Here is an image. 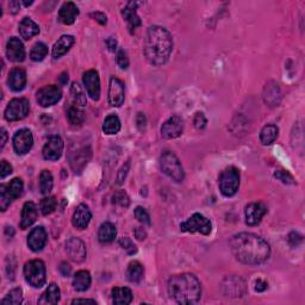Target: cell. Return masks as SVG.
Here are the masks:
<instances>
[{"label": "cell", "mask_w": 305, "mask_h": 305, "mask_svg": "<svg viewBox=\"0 0 305 305\" xmlns=\"http://www.w3.org/2000/svg\"><path fill=\"white\" fill-rule=\"evenodd\" d=\"M229 245L234 257L243 265L257 266L265 263L270 259V245L256 234H236L230 239Z\"/></svg>", "instance_id": "1"}, {"label": "cell", "mask_w": 305, "mask_h": 305, "mask_svg": "<svg viewBox=\"0 0 305 305\" xmlns=\"http://www.w3.org/2000/svg\"><path fill=\"white\" fill-rule=\"evenodd\" d=\"M173 50V39L167 29L152 25L148 29L144 40V55L152 66L167 63Z\"/></svg>", "instance_id": "2"}, {"label": "cell", "mask_w": 305, "mask_h": 305, "mask_svg": "<svg viewBox=\"0 0 305 305\" xmlns=\"http://www.w3.org/2000/svg\"><path fill=\"white\" fill-rule=\"evenodd\" d=\"M167 290L169 297L181 305L197 304L202 297L201 281L191 273L175 274L169 278Z\"/></svg>", "instance_id": "3"}, {"label": "cell", "mask_w": 305, "mask_h": 305, "mask_svg": "<svg viewBox=\"0 0 305 305\" xmlns=\"http://www.w3.org/2000/svg\"><path fill=\"white\" fill-rule=\"evenodd\" d=\"M160 168L167 177L175 182H182L185 179V172L181 162L177 155L172 151L162 152L160 157Z\"/></svg>", "instance_id": "4"}, {"label": "cell", "mask_w": 305, "mask_h": 305, "mask_svg": "<svg viewBox=\"0 0 305 305\" xmlns=\"http://www.w3.org/2000/svg\"><path fill=\"white\" fill-rule=\"evenodd\" d=\"M24 277L25 280L32 287H36V289L42 287L47 280L45 262L41 260L29 261L24 266Z\"/></svg>", "instance_id": "5"}, {"label": "cell", "mask_w": 305, "mask_h": 305, "mask_svg": "<svg viewBox=\"0 0 305 305\" xmlns=\"http://www.w3.org/2000/svg\"><path fill=\"white\" fill-rule=\"evenodd\" d=\"M218 186L222 195L233 197L240 186V171L236 167H228L221 173L218 178Z\"/></svg>", "instance_id": "6"}, {"label": "cell", "mask_w": 305, "mask_h": 305, "mask_svg": "<svg viewBox=\"0 0 305 305\" xmlns=\"http://www.w3.org/2000/svg\"><path fill=\"white\" fill-rule=\"evenodd\" d=\"M180 230L184 233H199L202 235H210L212 230V224L210 219L201 213H193L187 221L181 223Z\"/></svg>", "instance_id": "7"}, {"label": "cell", "mask_w": 305, "mask_h": 305, "mask_svg": "<svg viewBox=\"0 0 305 305\" xmlns=\"http://www.w3.org/2000/svg\"><path fill=\"white\" fill-rule=\"evenodd\" d=\"M30 112V103L25 98H16L8 104L5 108V118L9 122L24 120Z\"/></svg>", "instance_id": "8"}, {"label": "cell", "mask_w": 305, "mask_h": 305, "mask_svg": "<svg viewBox=\"0 0 305 305\" xmlns=\"http://www.w3.org/2000/svg\"><path fill=\"white\" fill-rule=\"evenodd\" d=\"M62 98V91L56 85H47L37 92V103L42 107H49L59 103Z\"/></svg>", "instance_id": "9"}, {"label": "cell", "mask_w": 305, "mask_h": 305, "mask_svg": "<svg viewBox=\"0 0 305 305\" xmlns=\"http://www.w3.org/2000/svg\"><path fill=\"white\" fill-rule=\"evenodd\" d=\"M184 133V120L178 115H173L161 127V136L166 140L178 138Z\"/></svg>", "instance_id": "10"}, {"label": "cell", "mask_w": 305, "mask_h": 305, "mask_svg": "<svg viewBox=\"0 0 305 305\" xmlns=\"http://www.w3.org/2000/svg\"><path fill=\"white\" fill-rule=\"evenodd\" d=\"M13 149L18 155H24L31 150L33 145V136L29 129H20L13 136Z\"/></svg>", "instance_id": "11"}, {"label": "cell", "mask_w": 305, "mask_h": 305, "mask_svg": "<svg viewBox=\"0 0 305 305\" xmlns=\"http://www.w3.org/2000/svg\"><path fill=\"white\" fill-rule=\"evenodd\" d=\"M267 213V206L261 202L250 203L246 206L245 216H246V224L249 226H255L260 224L262 218Z\"/></svg>", "instance_id": "12"}, {"label": "cell", "mask_w": 305, "mask_h": 305, "mask_svg": "<svg viewBox=\"0 0 305 305\" xmlns=\"http://www.w3.org/2000/svg\"><path fill=\"white\" fill-rule=\"evenodd\" d=\"M64 143L60 136H52L48 138L45 147L42 149V155L46 160L56 161L62 155Z\"/></svg>", "instance_id": "13"}, {"label": "cell", "mask_w": 305, "mask_h": 305, "mask_svg": "<svg viewBox=\"0 0 305 305\" xmlns=\"http://www.w3.org/2000/svg\"><path fill=\"white\" fill-rule=\"evenodd\" d=\"M83 83L85 85V89L87 91V94L91 97V99L99 100L100 98V79L99 74L97 70H87L83 75Z\"/></svg>", "instance_id": "14"}, {"label": "cell", "mask_w": 305, "mask_h": 305, "mask_svg": "<svg viewBox=\"0 0 305 305\" xmlns=\"http://www.w3.org/2000/svg\"><path fill=\"white\" fill-rule=\"evenodd\" d=\"M66 252L69 259L77 263L84 262L86 259V246L78 237H72L66 243Z\"/></svg>", "instance_id": "15"}, {"label": "cell", "mask_w": 305, "mask_h": 305, "mask_svg": "<svg viewBox=\"0 0 305 305\" xmlns=\"http://www.w3.org/2000/svg\"><path fill=\"white\" fill-rule=\"evenodd\" d=\"M25 48L17 37H11L6 43V56L12 62H23L25 60Z\"/></svg>", "instance_id": "16"}, {"label": "cell", "mask_w": 305, "mask_h": 305, "mask_svg": "<svg viewBox=\"0 0 305 305\" xmlns=\"http://www.w3.org/2000/svg\"><path fill=\"white\" fill-rule=\"evenodd\" d=\"M108 103L113 107H120L124 103V84L118 78L112 77L110 79Z\"/></svg>", "instance_id": "17"}, {"label": "cell", "mask_w": 305, "mask_h": 305, "mask_svg": "<svg viewBox=\"0 0 305 305\" xmlns=\"http://www.w3.org/2000/svg\"><path fill=\"white\" fill-rule=\"evenodd\" d=\"M223 292L226 297H242L246 292V284L241 278L230 277L223 281Z\"/></svg>", "instance_id": "18"}, {"label": "cell", "mask_w": 305, "mask_h": 305, "mask_svg": "<svg viewBox=\"0 0 305 305\" xmlns=\"http://www.w3.org/2000/svg\"><path fill=\"white\" fill-rule=\"evenodd\" d=\"M47 240H48V235L43 226H37V228L32 229L31 233L28 236V246L32 252H41L45 248Z\"/></svg>", "instance_id": "19"}, {"label": "cell", "mask_w": 305, "mask_h": 305, "mask_svg": "<svg viewBox=\"0 0 305 305\" xmlns=\"http://www.w3.org/2000/svg\"><path fill=\"white\" fill-rule=\"evenodd\" d=\"M78 16H79L78 6L73 2H67L63 3V5L60 8L57 19L64 25H72L75 22Z\"/></svg>", "instance_id": "20"}, {"label": "cell", "mask_w": 305, "mask_h": 305, "mask_svg": "<svg viewBox=\"0 0 305 305\" xmlns=\"http://www.w3.org/2000/svg\"><path fill=\"white\" fill-rule=\"evenodd\" d=\"M91 218H92V213H91L89 206L85 204H80L78 205V208L73 213V225L75 226L77 229L84 230L89 226Z\"/></svg>", "instance_id": "21"}, {"label": "cell", "mask_w": 305, "mask_h": 305, "mask_svg": "<svg viewBox=\"0 0 305 305\" xmlns=\"http://www.w3.org/2000/svg\"><path fill=\"white\" fill-rule=\"evenodd\" d=\"M37 216H39V212H37L35 203L26 202L22 209V215H20V229L24 230L30 228L36 222Z\"/></svg>", "instance_id": "22"}, {"label": "cell", "mask_w": 305, "mask_h": 305, "mask_svg": "<svg viewBox=\"0 0 305 305\" xmlns=\"http://www.w3.org/2000/svg\"><path fill=\"white\" fill-rule=\"evenodd\" d=\"M137 3H128V5L122 10V16L125 19V22L128 23V26L130 30H135L138 26L142 25L141 18L138 17L136 10H137Z\"/></svg>", "instance_id": "23"}, {"label": "cell", "mask_w": 305, "mask_h": 305, "mask_svg": "<svg viewBox=\"0 0 305 305\" xmlns=\"http://www.w3.org/2000/svg\"><path fill=\"white\" fill-rule=\"evenodd\" d=\"M8 85L9 87L15 92H19V91L24 90L26 85V73L24 69L22 68H15L12 69L9 74L8 78Z\"/></svg>", "instance_id": "24"}, {"label": "cell", "mask_w": 305, "mask_h": 305, "mask_svg": "<svg viewBox=\"0 0 305 305\" xmlns=\"http://www.w3.org/2000/svg\"><path fill=\"white\" fill-rule=\"evenodd\" d=\"M91 158V151L87 148H81L70 155V166L75 173H81Z\"/></svg>", "instance_id": "25"}, {"label": "cell", "mask_w": 305, "mask_h": 305, "mask_svg": "<svg viewBox=\"0 0 305 305\" xmlns=\"http://www.w3.org/2000/svg\"><path fill=\"white\" fill-rule=\"evenodd\" d=\"M74 42H75L74 36L64 35L62 37H60V39L56 41L55 45H54V47H53L54 59H60V57H62L64 54L68 53L69 49L73 47Z\"/></svg>", "instance_id": "26"}, {"label": "cell", "mask_w": 305, "mask_h": 305, "mask_svg": "<svg viewBox=\"0 0 305 305\" xmlns=\"http://www.w3.org/2000/svg\"><path fill=\"white\" fill-rule=\"evenodd\" d=\"M18 30L22 39H24L26 41H29L30 39H32V37H35L40 33L39 25L30 18L22 19V22L19 23Z\"/></svg>", "instance_id": "27"}, {"label": "cell", "mask_w": 305, "mask_h": 305, "mask_svg": "<svg viewBox=\"0 0 305 305\" xmlns=\"http://www.w3.org/2000/svg\"><path fill=\"white\" fill-rule=\"evenodd\" d=\"M91 274L89 271H79L74 276L73 279V286L78 292H85L90 289L91 286Z\"/></svg>", "instance_id": "28"}, {"label": "cell", "mask_w": 305, "mask_h": 305, "mask_svg": "<svg viewBox=\"0 0 305 305\" xmlns=\"http://www.w3.org/2000/svg\"><path fill=\"white\" fill-rule=\"evenodd\" d=\"M144 276V269L138 261H131L128 265L127 269V278L130 283L138 284L141 283V280L143 279Z\"/></svg>", "instance_id": "29"}, {"label": "cell", "mask_w": 305, "mask_h": 305, "mask_svg": "<svg viewBox=\"0 0 305 305\" xmlns=\"http://www.w3.org/2000/svg\"><path fill=\"white\" fill-rule=\"evenodd\" d=\"M117 230L112 223L105 222L100 225L99 232H98V239L101 243H111L116 239Z\"/></svg>", "instance_id": "30"}, {"label": "cell", "mask_w": 305, "mask_h": 305, "mask_svg": "<svg viewBox=\"0 0 305 305\" xmlns=\"http://www.w3.org/2000/svg\"><path fill=\"white\" fill-rule=\"evenodd\" d=\"M60 289L55 283H52L48 286V289L45 291V293L41 296L39 299L40 304H57L60 301Z\"/></svg>", "instance_id": "31"}, {"label": "cell", "mask_w": 305, "mask_h": 305, "mask_svg": "<svg viewBox=\"0 0 305 305\" xmlns=\"http://www.w3.org/2000/svg\"><path fill=\"white\" fill-rule=\"evenodd\" d=\"M112 300L117 305H128L133 301V292L128 287H115L112 290Z\"/></svg>", "instance_id": "32"}, {"label": "cell", "mask_w": 305, "mask_h": 305, "mask_svg": "<svg viewBox=\"0 0 305 305\" xmlns=\"http://www.w3.org/2000/svg\"><path fill=\"white\" fill-rule=\"evenodd\" d=\"M278 133H279V129L277 125L274 124H267L262 128L260 133V141L263 145H270L272 144L274 141L277 140Z\"/></svg>", "instance_id": "33"}, {"label": "cell", "mask_w": 305, "mask_h": 305, "mask_svg": "<svg viewBox=\"0 0 305 305\" xmlns=\"http://www.w3.org/2000/svg\"><path fill=\"white\" fill-rule=\"evenodd\" d=\"M121 130V121L117 115H108L103 124V131L106 135H116Z\"/></svg>", "instance_id": "34"}, {"label": "cell", "mask_w": 305, "mask_h": 305, "mask_svg": "<svg viewBox=\"0 0 305 305\" xmlns=\"http://www.w3.org/2000/svg\"><path fill=\"white\" fill-rule=\"evenodd\" d=\"M54 186V179L52 173L49 171H45L41 172L40 174V191L42 195H49L52 192Z\"/></svg>", "instance_id": "35"}, {"label": "cell", "mask_w": 305, "mask_h": 305, "mask_svg": "<svg viewBox=\"0 0 305 305\" xmlns=\"http://www.w3.org/2000/svg\"><path fill=\"white\" fill-rule=\"evenodd\" d=\"M70 94H72V97H73L74 106H77L79 108H83L86 106V104H87L86 94L84 93L83 90H81L79 84L73 83L72 87H70Z\"/></svg>", "instance_id": "36"}, {"label": "cell", "mask_w": 305, "mask_h": 305, "mask_svg": "<svg viewBox=\"0 0 305 305\" xmlns=\"http://www.w3.org/2000/svg\"><path fill=\"white\" fill-rule=\"evenodd\" d=\"M48 55V47L45 43L37 42L35 46L32 47L31 52H30V57L35 62H40V61L45 60V57Z\"/></svg>", "instance_id": "37"}, {"label": "cell", "mask_w": 305, "mask_h": 305, "mask_svg": "<svg viewBox=\"0 0 305 305\" xmlns=\"http://www.w3.org/2000/svg\"><path fill=\"white\" fill-rule=\"evenodd\" d=\"M265 100L266 103H269L271 106H276L279 103V98H280V92H279V87H278L277 84L273 83V87L271 89V86L266 87L265 90Z\"/></svg>", "instance_id": "38"}, {"label": "cell", "mask_w": 305, "mask_h": 305, "mask_svg": "<svg viewBox=\"0 0 305 305\" xmlns=\"http://www.w3.org/2000/svg\"><path fill=\"white\" fill-rule=\"evenodd\" d=\"M57 205V201L54 196H48V197L43 198L40 203V209L41 212H42L43 216L50 215V213L54 212V210L56 209Z\"/></svg>", "instance_id": "39"}, {"label": "cell", "mask_w": 305, "mask_h": 305, "mask_svg": "<svg viewBox=\"0 0 305 305\" xmlns=\"http://www.w3.org/2000/svg\"><path fill=\"white\" fill-rule=\"evenodd\" d=\"M23 303V291L20 287H16L10 291L4 299L2 300V304H11V305H18Z\"/></svg>", "instance_id": "40"}, {"label": "cell", "mask_w": 305, "mask_h": 305, "mask_svg": "<svg viewBox=\"0 0 305 305\" xmlns=\"http://www.w3.org/2000/svg\"><path fill=\"white\" fill-rule=\"evenodd\" d=\"M67 118H68L69 123L73 125H81L85 121L84 112L77 106H70L67 111Z\"/></svg>", "instance_id": "41"}, {"label": "cell", "mask_w": 305, "mask_h": 305, "mask_svg": "<svg viewBox=\"0 0 305 305\" xmlns=\"http://www.w3.org/2000/svg\"><path fill=\"white\" fill-rule=\"evenodd\" d=\"M13 201L15 199L12 198L11 193H10L8 188V185L0 186V209H2V211H6Z\"/></svg>", "instance_id": "42"}, {"label": "cell", "mask_w": 305, "mask_h": 305, "mask_svg": "<svg viewBox=\"0 0 305 305\" xmlns=\"http://www.w3.org/2000/svg\"><path fill=\"white\" fill-rule=\"evenodd\" d=\"M8 188H9L10 193H11L13 199L19 198L20 196H22L23 189H24V185H23L22 179H19V178L13 179V180L8 185Z\"/></svg>", "instance_id": "43"}, {"label": "cell", "mask_w": 305, "mask_h": 305, "mask_svg": "<svg viewBox=\"0 0 305 305\" xmlns=\"http://www.w3.org/2000/svg\"><path fill=\"white\" fill-rule=\"evenodd\" d=\"M118 243H120V246L129 254V255H134V254L137 253L136 245H135V243L131 241V239H129V237H122V239H120V241H118Z\"/></svg>", "instance_id": "44"}, {"label": "cell", "mask_w": 305, "mask_h": 305, "mask_svg": "<svg viewBox=\"0 0 305 305\" xmlns=\"http://www.w3.org/2000/svg\"><path fill=\"white\" fill-rule=\"evenodd\" d=\"M135 217H136V219H138V222H141L142 224L151 225L150 216H149L147 210L142 208V206H137V208L135 209Z\"/></svg>", "instance_id": "45"}, {"label": "cell", "mask_w": 305, "mask_h": 305, "mask_svg": "<svg viewBox=\"0 0 305 305\" xmlns=\"http://www.w3.org/2000/svg\"><path fill=\"white\" fill-rule=\"evenodd\" d=\"M113 202L118 204L122 208H128L130 205V198L127 195V192L124 191H117L113 196Z\"/></svg>", "instance_id": "46"}, {"label": "cell", "mask_w": 305, "mask_h": 305, "mask_svg": "<svg viewBox=\"0 0 305 305\" xmlns=\"http://www.w3.org/2000/svg\"><path fill=\"white\" fill-rule=\"evenodd\" d=\"M274 178H277L278 180H280L283 184H287V185L294 184V179L292 175H291L287 171H283V169L274 172Z\"/></svg>", "instance_id": "47"}, {"label": "cell", "mask_w": 305, "mask_h": 305, "mask_svg": "<svg viewBox=\"0 0 305 305\" xmlns=\"http://www.w3.org/2000/svg\"><path fill=\"white\" fill-rule=\"evenodd\" d=\"M116 62L121 69H127L129 67V57L124 49H120L116 55Z\"/></svg>", "instance_id": "48"}, {"label": "cell", "mask_w": 305, "mask_h": 305, "mask_svg": "<svg viewBox=\"0 0 305 305\" xmlns=\"http://www.w3.org/2000/svg\"><path fill=\"white\" fill-rule=\"evenodd\" d=\"M206 123H208V121H206L204 113L197 112L195 115V118H193V124H195V127L197 128L198 130L204 129L206 127Z\"/></svg>", "instance_id": "49"}, {"label": "cell", "mask_w": 305, "mask_h": 305, "mask_svg": "<svg viewBox=\"0 0 305 305\" xmlns=\"http://www.w3.org/2000/svg\"><path fill=\"white\" fill-rule=\"evenodd\" d=\"M287 241H289V243L292 247H297L301 241H303V236L296 232H292L289 235V237H287Z\"/></svg>", "instance_id": "50"}, {"label": "cell", "mask_w": 305, "mask_h": 305, "mask_svg": "<svg viewBox=\"0 0 305 305\" xmlns=\"http://www.w3.org/2000/svg\"><path fill=\"white\" fill-rule=\"evenodd\" d=\"M12 173V166L9 164L8 161L3 160L2 161V172H0V178L5 179L8 175H10Z\"/></svg>", "instance_id": "51"}, {"label": "cell", "mask_w": 305, "mask_h": 305, "mask_svg": "<svg viewBox=\"0 0 305 305\" xmlns=\"http://www.w3.org/2000/svg\"><path fill=\"white\" fill-rule=\"evenodd\" d=\"M129 167H130V162H127L125 164V166H123V167L121 168L120 173H118V177H117V184L118 185H122L125 180V177H127V173L129 171Z\"/></svg>", "instance_id": "52"}, {"label": "cell", "mask_w": 305, "mask_h": 305, "mask_svg": "<svg viewBox=\"0 0 305 305\" xmlns=\"http://www.w3.org/2000/svg\"><path fill=\"white\" fill-rule=\"evenodd\" d=\"M92 18H94V20H97L98 23L101 25H105L107 23V17L105 16V13L103 12H93L90 15Z\"/></svg>", "instance_id": "53"}, {"label": "cell", "mask_w": 305, "mask_h": 305, "mask_svg": "<svg viewBox=\"0 0 305 305\" xmlns=\"http://www.w3.org/2000/svg\"><path fill=\"white\" fill-rule=\"evenodd\" d=\"M136 124L140 130H144L145 125H147V118H145L144 113H138L136 117Z\"/></svg>", "instance_id": "54"}, {"label": "cell", "mask_w": 305, "mask_h": 305, "mask_svg": "<svg viewBox=\"0 0 305 305\" xmlns=\"http://www.w3.org/2000/svg\"><path fill=\"white\" fill-rule=\"evenodd\" d=\"M267 287H269V284L266 283V281L257 279L255 281V291L256 292H263V291L267 290Z\"/></svg>", "instance_id": "55"}, {"label": "cell", "mask_w": 305, "mask_h": 305, "mask_svg": "<svg viewBox=\"0 0 305 305\" xmlns=\"http://www.w3.org/2000/svg\"><path fill=\"white\" fill-rule=\"evenodd\" d=\"M60 272L62 273V276L68 277V276H70V272H72V267H70L68 263L62 262L60 266Z\"/></svg>", "instance_id": "56"}, {"label": "cell", "mask_w": 305, "mask_h": 305, "mask_svg": "<svg viewBox=\"0 0 305 305\" xmlns=\"http://www.w3.org/2000/svg\"><path fill=\"white\" fill-rule=\"evenodd\" d=\"M106 46L110 52H115V50H116V47H117V41L115 40L113 37H108V39L106 40Z\"/></svg>", "instance_id": "57"}, {"label": "cell", "mask_w": 305, "mask_h": 305, "mask_svg": "<svg viewBox=\"0 0 305 305\" xmlns=\"http://www.w3.org/2000/svg\"><path fill=\"white\" fill-rule=\"evenodd\" d=\"M135 237H136L137 240H140V241H142V240H145V237H147V233H145L144 229L136 228L135 229Z\"/></svg>", "instance_id": "58"}, {"label": "cell", "mask_w": 305, "mask_h": 305, "mask_svg": "<svg viewBox=\"0 0 305 305\" xmlns=\"http://www.w3.org/2000/svg\"><path fill=\"white\" fill-rule=\"evenodd\" d=\"M10 6V10H11L12 13H17L19 11V8H20V3L19 2H11L9 4Z\"/></svg>", "instance_id": "59"}, {"label": "cell", "mask_w": 305, "mask_h": 305, "mask_svg": "<svg viewBox=\"0 0 305 305\" xmlns=\"http://www.w3.org/2000/svg\"><path fill=\"white\" fill-rule=\"evenodd\" d=\"M59 81L61 85H67V83H68V74L67 73H62L59 78Z\"/></svg>", "instance_id": "60"}, {"label": "cell", "mask_w": 305, "mask_h": 305, "mask_svg": "<svg viewBox=\"0 0 305 305\" xmlns=\"http://www.w3.org/2000/svg\"><path fill=\"white\" fill-rule=\"evenodd\" d=\"M2 136H3V140H2V149H3L5 147L6 141H8V133H6L5 129H2Z\"/></svg>", "instance_id": "61"}, {"label": "cell", "mask_w": 305, "mask_h": 305, "mask_svg": "<svg viewBox=\"0 0 305 305\" xmlns=\"http://www.w3.org/2000/svg\"><path fill=\"white\" fill-rule=\"evenodd\" d=\"M73 304H80V303H91V304H96V300L93 299H74L72 301Z\"/></svg>", "instance_id": "62"}]
</instances>
